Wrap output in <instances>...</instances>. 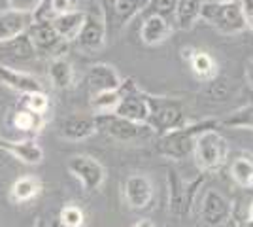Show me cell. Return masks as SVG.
Returning <instances> with one entry per match:
<instances>
[{"mask_svg":"<svg viewBox=\"0 0 253 227\" xmlns=\"http://www.w3.org/2000/svg\"><path fill=\"white\" fill-rule=\"evenodd\" d=\"M10 123L15 131H21L27 135H38L45 127V116L19 106L17 110L11 112Z\"/></svg>","mask_w":253,"mask_h":227,"instance_id":"cell-24","label":"cell"},{"mask_svg":"<svg viewBox=\"0 0 253 227\" xmlns=\"http://www.w3.org/2000/svg\"><path fill=\"white\" fill-rule=\"evenodd\" d=\"M78 4L80 0H45L42 8L34 13V19H53L55 15L78 10Z\"/></svg>","mask_w":253,"mask_h":227,"instance_id":"cell-29","label":"cell"},{"mask_svg":"<svg viewBox=\"0 0 253 227\" xmlns=\"http://www.w3.org/2000/svg\"><path fill=\"white\" fill-rule=\"evenodd\" d=\"M23 108L27 110H32V112H36V114H47V110H49V97H47V93L45 91H32V93H25L21 95V104Z\"/></svg>","mask_w":253,"mask_h":227,"instance_id":"cell-30","label":"cell"},{"mask_svg":"<svg viewBox=\"0 0 253 227\" xmlns=\"http://www.w3.org/2000/svg\"><path fill=\"white\" fill-rule=\"evenodd\" d=\"M201 19L208 23L217 33L227 34V36L240 34L246 31V19H244L240 0H232V2L210 0V2H204Z\"/></svg>","mask_w":253,"mask_h":227,"instance_id":"cell-2","label":"cell"},{"mask_svg":"<svg viewBox=\"0 0 253 227\" xmlns=\"http://www.w3.org/2000/svg\"><path fill=\"white\" fill-rule=\"evenodd\" d=\"M172 31H174V27H172L170 19L149 13L142 19V25H140V40L144 45H149V47L161 45L163 42L169 40Z\"/></svg>","mask_w":253,"mask_h":227,"instance_id":"cell-17","label":"cell"},{"mask_svg":"<svg viewBox=\"0 0 253 227\" xmlns=\"http://www.w3.org/2000/svg\"><path fill=\"white\" fill-rule=\"evenodd\" d=\"M11 144H13V140H8V138H4V136H0V150H2V151H6V153H10Z\"/></svg>","mask_w":253,"mask_h":227,"instance_id":"cell-36","label":"cell"},{"mask_svg":"<svg viewBox=\"0 0 253 227\" xmlns=\"http://www.w3.org/2000/svg\"><path fill=\"white\" fill-rule=\"evenodd\" d=\"M106 40H108V27L104 13L100 6L95 4L93 10L85 11L84 27L76 38V44L84 53H96L106 45Z\"/></svg>","mask_w":253,"mask_h":227,"instance_id":"cell-9","label":"cell"},{"mask_svg":"<svg viewBox=\"0 0 253 227\" xmlns=\"http://www.w3.org/2000/svg\"><path fill=\"white\" fill-rule=\"evenodd\" d=\"M8 2V8L17 11H25V13H36L43 6L45 0H6Z\"/></svg>","mask_w":253,"mask_h":227,"instance_id":"cell-33","label":"cell"},{"mask_svg":"<svg viewBox=\"0 0 253 227\" xmlns=\"http://www.w3.org/2000/svg\"><path fill=\"white\" fill-rule=\"evenodd\" d=\"M0 84L13 89L19 95L32 93V91H43L42 82L38 78H34L25 70H17L10 65H4V63H0Z\"/></svg>","mask_w":253,"mask_h":227,"instance_id":"cell-16","label":"cell"},{"mask_svg":"<svg viewBox=\"0 0 253 227\" xmlns=\"http://www.w3.org/2000/svg\"><path fill=\"white\" fill-rule=\"evenodd\" d=\"M32 21H34L32 13L11 10V8L2 10L0 11V42H6L13 36L27 33Z\"/></svg>","mask_w":253,"mask_h":227,"instance_id":"cell-19","label":"cell"},{"mask_svg":"<svg viewBox=\"0 0 253 227\" xmlns=\"http://www.w3.org/2000/svg\"><path fill=\"white\" fill-rule=\"evenodd\" d=\"M181 57L189 63L191 72L199 82L210 84L211 80L217 78V63L208 51H202V49H197L193 45H187V47L181 49Z\"/></svg>","mask_w":253,"mask_h":227,"instance_id":"cell-14","label":"cell"},{"mask_svg":"<svg viewBox=\"0 0 253 227\" xmlns=\"http://www.w3.org/2000/svg\"><path fill=\"white\" fill-rule=\"evenodd\" d=\"M85 21V11L84 10H72V11H66V13H61V15H55L51 19L53 27L57 34L63 38L64 42H76L78 34L82 31Z\"/></svg>","mask_w":253,"mask_h":227,"instance_id":"cell-21","label":"cell"},{"mask_svg":"<svg viewBox=\"0 0 253 227\" xmlns=\"http://www.w3.org/2000/svg\"><path fill=\"white\" fill-rule=\"evenodd\" d=\"M59 135L68 142H84L96 135V125L93 116H66L61 121Z\"/></svg>","mask_w":253,"mask_h":227,"instance_id":"cell-15","label":"cell"},{"mask_svg":"<svg viewBox=\"0 0 253 227\" xmlns=\"http://www.w3.org/2000/svg\"><path fill=\"white\" fill-rule=\"evenodd\" d=\"M244 11V19H246V29H250L253 33V0H240Z\"/></svg>","mask_w":253,"mask_h":227,"instance_id":"cell-34","label":"cell"},{"mask_svg":"<svg viewBox=\"0 0 253 227\" xmlns=\"http://www.w3.org/2000/svg\"><path fill=\"white\" fill-rule=\"evenodd\" d=\"M123 195L132 210H144L153 201V184L146 174H130L123 184Z\"/></svg>","mask_w":253,"mask_h":227,"instance_id":"cell-12","label":"cell"},{"mask_svg":"<svg viewBox=\"0 0 253 227\" xmlns=\"http://www.w3.org/2000/svg\"><path fill=\"white\" fill-rule=\"evenodd\" d=\"M27 34L31 36L32 45H34L38 55H45V57H51V59L66 57L70 44L64 42L63 38L57 34L51 19H34Z\"/></svg>","mask_w":253,"mask_h":227,"instance_id":"cell-7","label":"cell"},{"mask_svg":"<svg viewBox=\"0 0 253 227\" xmlns=\"http://www.w3.org/2000/svg\"><path fill=\"white\" fill-rule=\"evenodd\" d=\"M246 80H248V86L253 89V59L246 66Z\"/></svg>","mask_w":253,"mask_h":227,"instance_id":"cell-35","label":"cell"},{"mask_svg":"<svg viewBox=\"0 0 253 227\" xmlns=\"http://www.w3.org/2000/svg\"><path fill=\"white\" fill-rule=\"evenodd\" d=\"M232 216V203L219 189H206L201 201V220L208 227L225 226Z\"/></svg>","mask_w":253,"mask_h":227,"instance_id":"cell-11","label":"cell"},{"mask_svg":"<svg viewBox=\"0 0 253 227\" xmlns=\"http://www.w3.org/2000/svg\"><path fill=\"white\" fill-rule=\"evenodd\" d=\"M232 182L242 189H253V157L252 155H238L231 163Z\"/></svg>","mask_w":253,"mask_h":227,"instance_id":"cell-26","label":"cell"},{"mask_svg":"<svg viewBox=\"0 0 253 227\" xmlns=\"http://www.w3.org/2000/svg\"><path fill=\"white\" fill-rule=\"evenodd\" d=\"M134 227H155V226H153V222H151V220H140Z\"/></svg>","mask_w":253,"mask_h":227,"instance_id":"cell-38","label":"cell"},{"mask_svg":"<svg viewBox=\"0 0 253 227\" xmlns=\"http://www.w3.org/2000/svg\"><path fill=\"white\" fill-rule=\"evenodd\" d=\"M85 84L93 95V93H100V91L119 89L123 84V78L119 76L116 66L108 65V63H95L89 66V70L85 74Z\"/></svg>","mask_w":253,"mask_h":227,"instance_id":"cell-13","label":"cell"},{"mask_svg":"<svg viewBox=\"0 0 253 227\" xmlns=\"http://www.w3.org/2000/svg\"><path fill=\"white\" fill-rule=\"evenodd\" d=\"M148 104L149 118L146 125H149V129L155 133V136L169 133V131L179 129L189 123L183 104L176 98L155 97V95L148 93Z\"/></svg>","mask_w":253,"mask_h":227,"instance_id":"cell-5","label":"cell"},{"mask_svg":"<svg viewBox=\"0 0 253 227\" xmlns=\"http://www.w3.org/2000/svg\"><path fill=\"white\" fill-rule=\"evenodd\" d=\"M204 178L195 180L191 185L183 182V178L179 176L178 171L169 169L167 173V182H169V212L174 218H181L189 214L191 205H193V195L197 191V187L202 184Z\"/></svg>","mask_w":253,"mask_h":227,"instance_id":"cell-10","label":"cell"},{"mask_svg":"<svg viewBox=\"0 0 253 227\" xmlns=\"http://www.w3.org/2000/svg\"><path fill=\"white\" fill-rule=\"evenodd\" d=\"M66 171L72 174V178H76L84 185L85 191H98L106 182L104 165L85 153H76L72 157H68Z\"/></svg>","mask_w":253,"mask_h":227,"instance_id":"cell-8","label":"cell"},{"mask_svg":"<svg viewBox=\"0 0 253 227\" xmlns=\"http://www.w3.org/2000/svg\"><path fill=\"white\" fill-rule=\"evenodd\" d=\"M0 57L8 59L11 63H31L38 57V53L32 45L31 36L23 33L6 42H0Z\"/></svg>","mask_w":253,"mask_h":227,"instance_id":"cell-18","label":"cell"},{"mask_svg":"<svg viewBox=\"0 0 253 227\" xmlns=\"http://www.w3.org/2000/svg\"><path fill=\"white\" fill-rule=\"evenodd\" d=\"M219 125L227 129H248L253 131V104L240 106L227 114L223 119H219Z\"/></svg>","mask_w":253,"mask_h":227,"instance_id":"cell-28","label":"cell"},{"mask_svg":"<svg viewBox=\"0 0 253 227\" xmlns=\"http://www.w3.org/2000/svg\"><path fill=\"white\" fill-rule=\"evenodd\" d=\"M47 76H49V82L55 89H70L74 87L76 82V72L72 63L66 59V57H59V59H51L49 68H47Z\"/></svg>","mask_w":253,"mask_h":227,"instance_id":"cell-23","label":"cell"},{"mask_svg":"<svg viewBox=\"0 0 253 227\" xmlns=\"http://www.w3.org/2000/svg\"><path fill=\"white\" fill-rule=\"evenodd\" d=\"M217 127H219V119H204V121L187 123V125H183L179 129L163 133L155 140L157 153L167 157V159H172V161H183L185 157L193 155L197 136L201 135L202 131L217 129Z\"/></svg>","mask_w":253,"mask_h":227,"instance_id":"cell-1","label":"cell"},{"mask_svg":"<svg viewBox=\"0 0 253 227\" xmlns=\"http://www.w3.org/2000/svg\"><path fill=\"white\" fill-rule=\"evenodd\" d=\"M219 2H232V0H219Z\"/></svg>","mask_w":253,"mask_h":227,"instance_id":"cell-39","label":"cell"},{"mask_svg":"<svg viewBox=\"0 0 253 227\" xmlns=\"http://www.w3.org/2000/svg\"><path fill=\"white\" fill-rule=\"evenodd\" d=\"M10 155L25 165H40L43 161V150L34 140H13Z\"/></svg>","mask_w":253,"mask_h":227,"instance_id":"cell-25","label":"cell"},{"mask_svg":"<svg viewBox=\"0 0 253 227\" xmlns=\"http://www.w3.org/2000/svg\"><path fill=\"white\" fill-rule=\"evenodd\" d=\"M43 185L42 180L34 174H25L21 178H17L10 187V201L13 205H25V203H31L34 201L38 195L42 193Z\"/></svg>","mask_w":253,"mask_h":227,"instance_id":"cell-20","label":"cell"},{"mask_svg":"<svg viewBox=\"0 0 253 227\" xmlns=\"http://www.w3.org/2000/svg\"><path fill=\"white\" fill-rule=\"evenodd\" d=\"M93 118H95L96 133H102L108 138L121 142V144H140L155 136V133L149 129V125L130 121L117 114H102V116H93Z\"/></svg>","mask_w":253,"mask_h":227,"instance_id":"cell-4","label":"cell"},{"mask_svg":"<svg viewBox=\"0 0 253 227\" xmlns=\"http://www.w3.org/2000/svg\"><path fill=\"white\" fill-rule=\"evenodd\" d=\"M59 220L63 227H85V212L82 206L68 203L61 208L59 212Z\"/></svg>","mask_w":253,"mask_h":227,"instance_id":"cell-31","label":"cell"},{"mask_svg":"<svg viewBox=\"0 0 253 227\" xmlns=\"http://www.w3.org/2000/svg\"><path fill=\"white\" fill-rule=\"evenodd\" d=\"M96 4L104 13L108 36H110V34H119L136 15H140L148 0H96Z\"/></svg>","mask_w":253,"mask_h":227,"instance_id":"cell-6","label":"cell"},{"mask_svg":"<svg viewBox=\"0 0 253 227\" xmlns=\"http://www.w3.org/2000/svg\"><path fill=\"white\" fill-rule=\"evenodd\" d=\"M176 4H178V0H148L142 13H146V15L153 13V15H161L165 19H170L174 15Z\"/></svg>","mask_w":253,"mask_h":227,"instance_id":"cell-32","label":"cell"},{"mask_svg":"<svg viewBox=\"0 0 253 227\" xmlns=\"http://www.w3.org/2000/svg\"><path fill=\"white\" fill-rule=\"evenodd\" d=\"M202 4H204V0H178L174 15H172L176 27L181 31H191L201 21Z\"/></svg>","mask_w":253,"mask_h":227,"instance_id":"cell-22","label":"cell"},{"mask_svg":"<svg viewBox=\"0 0 253 227\" xmlns=\"http://www.w3.org/2000/svg\"><path fill=\"white\" fill-rule=\"evenodd\" d=\"M123 98V89H114V91H100V93H93L89 106L93 110L95 116H102V114H114L116 108L119 106Z\"/></svg>","mask_w":253,"mask_h":227,"instance_id":"cell-27","label":"cell"},{"mask_svg":"<svg viewBox=\"0 0 253 227\" xmlns=\"http://www.w3.org/2000/svg\"><path fill=\"white\" fill-rule=\"evenodd\" d=\"M248 227H253V201L252 205L248 206Z\"/></svg>","mask_w":253,"mask_h":227,"instance_id":"cell-37","label":"cell"},{"mask_svg":"<svg viewBox=\"0 0 253 227\" xmlns=\"http://www.w3.org/2000/svg\"><path fill=\"white\" fill-rule=\"evenodd\" d=\"M229 142L217 129H206L197 136L193 159L202 173L219 171L229 159Z\"/></svg>","mask_w":253,"mask_h":227,"instance_id":"cell-3","label":"cell"}]
</instances>
